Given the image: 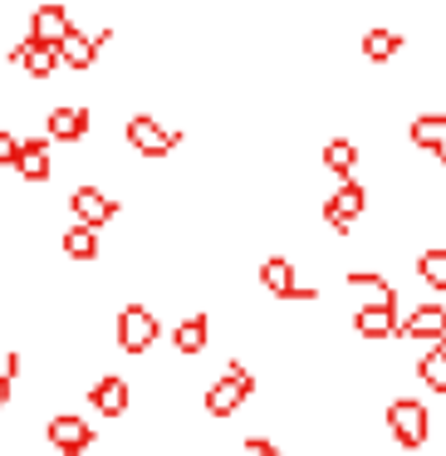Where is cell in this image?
<instances>
[{
    "label": "cell",
    "mask_w": 446,
    "mask_h": 456,
    "mask_svg": "<svg viewBox=\"0 0 446 456\" xmlns=\"http://www.w3.org/2000/svg\"><path fill=\"white\" fill-rule=\"evenodd\" d=\"M417 378H422V383L432 387V393H442V397H446V354H442L436 344L426 348L422 358H417Z\"/></svg>",
    "instance_id": "cell-23"
},
{
    "label": "cell",
    "mask_w": 446,
    "mask_h": 456,
    "mask_svg": "<svg viewBox=\"0 0 446 456\" xmlns=\"http://www.w3.org/2000/svg\"><path fill=\"white\" fill-rule=\"evenodd\" d=\"M60 250L69 260H99V231L93 226H79V221H74V226H64V236H60Z\"/></svg>",
    "instance_id": "cell-21"
},
{
    "label": "cell",
    "mask_w": 446,
    "mask_h": 456,
    "mask_svg": "<svg viewBox=\"0 0 446 456\" xmlns=\"http://www.w3.org/2000/svg\"><path fill=\"white\" fill-rule=\"evenodd\" d=\"M246 456H285V452H280L275 442H265V436H250V442H246Z\"/></svg>",
    "instance_id": "cell-26"
},
{
    "label": "cell",
    "mask_w": 446,
    "mask_h": 456,
    "mask_svg": "<svg viewBox=\"0 0 446 456\" xmlns=\"http://www.w3.org/2000/svg\"><path fill=\"white\" fill-rule=\"evenodd\" d=\"M182 133L162 128L152 113H133L128 118V148L138 152V158H167V152H177Z\"/></svg>",
    "instance_id": "cell-6"
},
{
    "label": "cell",
    "mask_w": 446,
    "mask_h": 456,
    "mask_svg": "<svg viewBox=\"0 0 446 456\" xmlns=\"http://www.w3.org/2000/svg\"><path fill=\"white\" fill-rule=\"evenodd\" d=\"M397 54H402V35H397L393 25H373V30H363V60L368 64H393Z\"/></svg>",
    "instance_id": "cell-19"
},
{
    "label": "cell",
    "mask_w": 446,
    "mask_h": 456,
    "mask_svg": "<svg viewBox=\"0 0 446 456\" xmlns=\"http://www.w3.org/2000/svg\"><path fill=\"white\" fill-rule=\"evenodd\" d=\"M109 40H113V30H109V25H103V30H93V35L74 25V30L60 40V50H54V60H60L64 69L84 74V69H93V64H99V50H103Z\"/></svg>",
    "instance_id": "cell-5"
},
{
    "label": "cell",
    "mask_w": 446,
    "mask_h": 456,
    "mask_svg": "<svg viewBox=\"0 0 446 456\" xmlns=\"http://www.w3.org/2000/svg\"><path fill=\"white\" fill-rule=\"evenodd\" d=\"M387 432L402 452H422L432 436V412L417 397H397V403H387Z\"/></svg>",
    "instance_id": "cell-2"
},
{
    "label": "cell",
    "mask_w": 446,
    "mask_h": 456,
    "mask_svg": "<svg viewBox=\"0 0 446 456\" xmlns=\"http://www.w3.org/2000/svg\"><path fill=\"white\" fill-rule=\"evenodd\" d=\"M93 128V113L84 109V103H54L50 118H45V133H50V142H84Z\"/></svg>",
    "instance_id": "cell-9"
},
{
    "label": "cell",
    "mask_w": 446,
    "mask_h": 456,
    "mask_svg": "<svg viewBox=\"0 0 446 456\" xmlns=\"http://www.w3.org/2000/svg\"><path fill=\"white\" fill-rule=\"evenodd\" d=\"M417 275L446 295V250H422V256H417Z\"/></svg>",
    "instance_id": "cell-24"
},
{
    "label": "cell",
    "mask_w": 446,
    "mask_h": 456,
    "mask_svg": "<svg viewBox=\"0 0 446 456\" xmlns=\"http://www.w3.org/2000/svg\"><path fill=\"white\" fill-rule=\"evenodd\" d=\"M45 436H50V446L60 456H84L93 446V427H89V417H79V412H54L50 427H45Z\"/></svg>",
    "instance_id": "cell-7"
},
{
    "label": "cell",
    "mask_w": 446,
    "mask_h": 456,
    "mask_svg": "<svg viewBox=\"0 0 446 456\" xmlns=\"http://www.w3.org/2000/svg\"><path fill=\"white\" fill-rule=\"evenodd\" d=\"M113 334H118V348L123 354H148L152 344H158V314H152L148 305H123L118 309V329H113Z\"/></svg>",
    "instance_id": "cell-4"
},
{
    "label": "cell",
    "mask_w": 446,
    "mask_h": 456,
    "mask_svg": "<svg viewBox=\"0 0 446 456\" xmlns=\"http://www.w3.org/2000/svg\"><path fill=\"white\" fill-rule=\"evenodd\" d=\"M260 285H265L275 299H314V289H299L295 260H285V256H265V260H260Z\"/></svg>",
    "instance_id": "cell-11"
},
{
    "label": "cell",
    "mask_w": 446,
    "mask_h": 456,
    "mask_svg": "<svg viewBox=\"0 0 446 456\" xmlns=\"http://www.w3.org/2000/svg\"><path fill=\"white\" fill-rule=\"evenodd\" d=\"M74 30V15L64 11V5H54V0H45L40 11L30 15V30H25V40L45 45V50H60V40Z\"/></svg>",
    "instance_id": "cell-10"
},
{
    "label": "cell",
    "mask_w": 446,
    "mask_h": 456,
    "mask_svg": "<svg viewBox=\"0 0 446 456\" xmlns=\"http://www.w3.org/2000/svg\"><path fill=\"white\" fill-rule=\"evenodd\" d=\"M207 338H211V314H187L172 329V348H177V354H201Z\"/></svg>",
    "instance_id": "cell-20"
},
{
    "label": "cell",
    "mask_w": 446,
    "mask_h": 456,
    "mask_svg": "<svg viewBox=\"0 0 446 456\" xmlns=\"http://www.w3.org/2000/svg\"><path fill=\"white\" fill-rule=\"evenodd\" d=\"M397 334L402 338H432V344H442V334H446V305H417L412 314L397 324Z\"/></svg>",
    "instance_id": "cell-14"
},
{
    "label": "cell",
    "mask_w": 446,
    "mask_h": 456,
    "mask_svg": "<svg viewBox=\"0 0 446 456\" xmlns=\"http://www.w3.org/2000/svg\"><path fill=\"white\" fill-rule=\"evenodd\" d=\"M363 211H368V187L353 177H338V191L324 201V226L334 231V236H348Z\"/></svg>",
    "instance_id": "cell-3"
},
{
    "label": "cell",
    "mask_w": 446,
    "mask_h": 456,
    "mask_svg": "<svg viewBox=\"0 0 446 456\" xmlns=\"http://www.w3.org/2000/svg\"><path fill=\"white\" fill-rule=\"evenodd\" d=\"M89 403H93V412H103V417H123V412H128V403H133L128 378H123V373H103L99 383L89 387Z\"/></svg>",
    "instance_id": "cell-12"
},
{
    "label": "cell",
    "mask_w": 446,
    "mask_h": 456,
    "mask_svg": "<svg viewBox=\"0 0 446 456\" xmlns=\"http://www.w3.org/2000/svg\"><path fill=\"white\" fill-rule=\"evenodd\" d=\"M255 393V373H250L240 358H231L226 373H216V383L207 387V397H201V407H207V417H216V422H226V417L240 412V403Z\"/></svg>",
    "instance_id": "cell-1"
},
{
    "label": "cell",
    "mask_w": 446,
    "mask_h": 456,
    "mask_svg": "<svg viewBox=\"0 0 446 456\" xmlns=\"http://www.w3.org/2000/svg\"><path fill=\"white\" fill-rule=\"evenodd\" d=\"M69 211H74V221H79V226L103 231L113 216H118V201L103 197V191H99V187H89V182H79V187L69 191Z\"/></svg>",
    "instance_id": "cell-8"
},
{
    "label": "cell",
    "mask_w": 446,
    "mask_h": 456,
    "mask_svg": "<svg viewBox=\"0 0 446 456\" xmlns=\"http://www.w3.org/2000/svg\"><path fill=\"white\" fill-rule=\"evenodd\" d=\"M11 167L20 172L25 182H50V172H54V162H50V138H20Z\"/></svg>",
    "instance_id": "cell-13"
},
{
    "label": "cell",
    "mask_w": 446,
    "mask_h": 456,
    "mask_svg": "<svg viewBox=\"0 0 446 456\" xmlns=\"http://www.w3.org/2000/svg\"><path fill=\"white\" fill-rule=\"evenodd\" d=\"M407 138L422 152H432L436 162H446V113H417V118L407 123Z\"/></svg>",
    "instance_id": "cell-15"
},
{
    "label": "cell",
    "mask_w": 446,
    "mask_h": 456,
    "mask_svg": "<svg viewBox=\"0 0 446 456\" xmlns=\"http://www.w3.org/2000/svg\"><path fill=\"white\" fill-rule=\"evenodd\" d=\"M15 148H20V138L0 128V167H11V162H15Z\"/></svg>",
    "instance_id": "cell-25"
},
{
    "label": "cell",
    "mask_w": 446,
    "mask_h": 456,
    "mask_svg": "<svg viewBox=\"0 0 446 456\" xmlns=\"http://www.w3.org/2000/svg\"><path fill=\"white\" fill-rule=\"evenodd\" d=\"M344 285H348V289H363L368 305H377V309H397V289H393V280L373 275V270H348Z\"/></svg>",
    "instance_id": "cell-18"
},
{
    "label": "cell",
    "mask_w": 446,
    "mask_h": 456,
    "mask_svg": "<svg viewBox=\"0 0 446 456\" xmlns=\"http://www.w3.org/2000/svg\"><path fill=\"white\" fill-rule=\"evenodd\" d=\"M353 329H358V338H373V344H383V338H397V309L363 305V309L353 314Z\"/></svg>",
    "instance_id": "cell-17"
},
{
    "label": "cell",
    "mask_w": 446,
    "mask_h": 456,
    "mask_svg": "<svg viewBox=\"0 0 446 456\" xmlns=\"http://www.w3.org/2000/svg\"><path fill=\"white\" fill-rule=\"evenodd\" d=\"M11 64L20 74H30V79H50L54 69H60V60H54V50H45V45H35V40H20L11 50Z\"/></svg>",
    "instance_id": "cell-16"
},
{
    "label": "cell",
    "mask_w": 446,
    "mask_h": 456,
    "mask_svg": "<svg viewBox=\"0 0 446 456\" xmlns=\"http://www.w3.org/2000/svg\"><path fill=\"white\" fill-rule=\"evenodd\" d=\"M436 348H442V354H446V334H442V344H436Z\"/></svg>",
    "instance_id": "cell-27"
},
{
    "label": "cell",
    "mask_w": 446,
    "mask_h": 456,
    "mask_svg": "<svg viewBox=\"0 0 446 456\" xmlns=\"http://www.w3.org/2000/svg\"><path fill=\"white\" fill-rule=\"evenodd\" d=\"M324 167L334 172V177H353V167H358V142H353V138H328V142H324Z\"/></svg>",
    "instance_id": "cell-22"
}]
</instances>
